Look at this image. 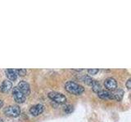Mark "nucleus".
<instances>
[{"label":"nucleus","instance_id":"1","mask_svg":"<svg viewBox=\"0 0 131 122\" xmlns=\"http://www.w3.org/2000/svg\"><path fill=\"white\" fill-rule=\"evenodd\" d=\"M65 89L67 92L72 94V95H80L84 91V88L82 86V85L71 81H67V82L66 83Z\"/></svg>","mask_w":131,"mask_h":122},{"label":"nucleus","instance_id":"2","mask_svg":"<svg viewBox=\"0 0 131 122\" xmlns=\"http://www.w3.org/2000/svg\"><path fill=\"white\" fill-rule=\"evenodd\" d=\"M4 114L7 116L9 117H18L20 115V108L17 105H13V106H9L3 110Z\"/></svg>","mask_w":131,"mask_h":122},{"label":"nucleus","instance_id":"3","mask_svg":"<svg viewBox=\"0 0 131 122\" xmlns=\"http://www.w3.org/2000/svg\"><path fill=\"white\" fill-rule=\"evenodd\" d=\"M48 96L51 100L56 102L57 103H65L67 102V97L64 95H62V94L58 92H55V91L49 92Z\"/></svg>","mask_w":131,"mask_h":122},{"label":"nucleus","instance_id":"4","mask_svg":"<svg viewBox=\"0 0 131 122\" xmlns=\"http://www.w3.org/2000/svg\"><path fill=\"white\" fill-rule=\"evenodd\" d=\"M104 85L109 91H114L117 89V82L112 77H108L104 81Z\"/></svg>","mask_w":131,"mask_h":122},{"label":"nucleus","instance_id":"5","mask_svg":"<svg viewBox=\"0 0 131 122\" xmlns=\"http://www.w3.org/2000/svg\"><path fill=\"white\" fill-rule=\"evenodd\" d=\"M12 95H13V98L16 103H22L23 102L26 100V96L24 95V94L17 87L13 88V91H12Z\"/></svg>","mask_w":131,"mask_h":122},{"label":"nucleus","instance_id":"6","mask_svg":"<svg viewBox=\"0 0 131 122\" xmlns=\"http://www.w3.org/2000/svg\"><path fill=\"white\" fill-rule=\"evenodd\" d=\"M16 87L24 94L25 96H27L30 94V85H29V83L26 82V81H20L18 83V85Z\"/></svg>","mask_w":131,"mask_h":122},{"label":"nucleus","instance_id":"7","mask_svg":"<svg viewBox=\"0 0 131 122\" xmlns=\"http://www.w3.org/2000/svg\"><path fill=\"white\" fill-rule=\"evenodd\" d=\"M43 112V106L42 104H36L32 106L30 109V113L33 116H38Z\"/></svg>","mask_w":131,"mask_h":122},{"label":"nucleus","instance_id":"8","mask_svg":"<svg viewBox=\"0 0 131 122\" xmlns=\"http://www.w3.org/2000/svg\"><path fill=\"white\" fill-rule=\"evenodd\" d=\"M97 95L102 99H114L113 93L109 90H101L97 93Z\"/></svg>","mask_w":131,"mask_h":122},{"label":"nucleus","instance_id":"9","mask_svg":"<svg viewBox=\"0 0 131 122\" xmlns=\"http://www.w3.org/2000/svg\"><path fill=\"white\" fill-rule=\"evenodd\" d=\"M12 88V83L9 80L3 81L2 85H0V90L2 92H8Z\"/></svg>","mask_w":131,"mask_h":122},{"label":"nucleus","instance_id":"10","mask_svg":"<svg viewBox=\"0 0 131 122\" xmlns=\"http://www.w3.org/2000/svg\"><path fill=\"white\" fill-rule=\"evenodd\" d=\"M6 76L9 81H16L17 78V74H16V69H12V68H8L6 69L5 71Z\"/></svg>","mask_w":131,"mask_h":122},{"label":"nucleus","instance_id":"11","mask_svg":"<svg viewBox=\"0 0 131 122\" xmlns=\"http://www.w3.org/2000/svg\"><path fill=\"white\" fill-rule=\"evenodd\" d=\"M113 93V97H114V99H116L117 101H121L122 99L123 96H124V91L122 90L121 89H116V90H114Z\"/></svg>","mask_w":131,"mask_h":122},{"label":"nucleus","instance_id":"12","mask_svg":"<svg viewBox=\"0 0 131 122\" xmlns=\"http://www.w3.org/2000/svg\"><path fill=\"white\" fill-rule=\"evenodd\" d=\"M91 86H92L93 91L95 92V93H98V92H100L102 90V87H101L100 83L98 82V81H95V80L93 81V83L91 85Z\"/></svg>","mask_w":131,"mask_h":122},{"label":"nucleus","instance_id":"13","mask_svg":"<svg viewBox=\"0 0 131 122\" xmlns=\"http://www.w3.org/2000/svg\"><path fill=\"white\" fill-rule=\"evenodd\" d=\"M93 79H92V77H89L88 75H86L83 77V81L85 83V84H87L89 85H91L92 83H93Z\"/></svg>","mask_w":131,"mask_h":122},{"label":"nucleus","instance_id":"14","mask_svg":"<svg viewBox=\"0 0 131 122\" xmlns=\"http://www.w3.org/2000/svg\"><path fill=\"white\" fill-rule=\"evenodd\" d=\"M73 106L71 105H66L64 106V108H63V111L67 113V114H70V113H71L73 112Z\"/></svg>","mask_w":131,"mask_h":122},{"label":"nucleus","instance_id":"15","mask_svg":"<svg viewBox=\"0 0 131 122\" xmlns=\"http://www.w3.org/2000/svg\"><path fill=\"white\" fill-rule=\"evenodd\" d=\"M16 74H17V76L24 77L25 75H26V69H24V68L16 69Z\"/></svg>","mask_w":131,"mask_h":122},{"label":"nucleus","instance_id":"16","mask_svg":"<svg viewBox=\"0 0 131 122\" xmlns=\"http://www.w3.org/2000/svg\"><path fill=\"white\" fill-rule=\"evenodd\" d=\"M99 72V69L98 68H89L88 69V72L89 75H95L96 73Z\"/></svg>","mask_w":131,"mask_h":122},{"label":"nucleus","instance_id":"17","mask_svg":"<svg viewBox=\"0 0 131 122\" xmlns=\"http://www.w3.org/2000/svg\"><path fill=\"white\" fill-rule=\"evenodd\" d=\"M126 87L128 88L129 89L131 88V79H128V81H126Z\"/></svg>","mask_w":131,"mask_h":122},{"label":"nucleus","instance_id":"18","mask_svg":"<svg viewBox=\"0 0 131 122\" xmlns=\"http://www.w3.org/2000/svg\"><path fill=\"white\" fill-rule=\"evenodd\" d=\"M3 106V102L1 99H0V108H2Z\"/></svg>","mask_w":131,"mask_h":122},{"label":"nucleus","instance_id":"19","mask_svg":"<svg viewBox=\"0 0 131 122\" xmlns=\"http://www.w3.org/2000/svg\"><path fill=\"white\" fill-rule=\"evenodd\" d=\"M0 122H3V120H2L1 119H0Z\"/></svg>","mask_w":131,"mask_h":122}]
</instances>
